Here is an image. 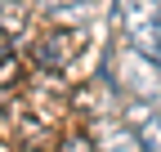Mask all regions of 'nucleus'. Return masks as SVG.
I'll return each mask as SVG.
<instances>
[{
    "label": "nucleus",
    "mask_w": 161,
    "mask_h": 152,
    "mask_svg": "<svg viewBox=\"0 0 161 152\" xmlns=\"http://www.w3.org/2000/svg\"><path fill=\"white\" fill-rule=\"evenodd\" d=\"M121 23H125L130 49L161 67V0H125L121 5Z\"/></svg>",
    "instance_id": "f257e3e1"
},
{
    "label": "nucleus",
    "mask_w": 161,
    "mask_h": 152,
    "mask_svg": "<svg viewBox=\"0 0 161 152\" xmlns=\"http://www.w3.org/2000/svg\"><path fill=\"white\" fill-rule=\"evenodd\" d=\"M80 45H85L80 31H49L45 41H40V49H36V63L49 67V72H63V67H72V58L80 54Z\"/></svg>",
    "instance_id": "f03ea898"
},
{
    "label": "nucleus",
    "mask_w": 161,
    "mask_h": 152,
    "mask_svg": "<svg viewBox=\"0 0 161 152\" xmlns=\"http://www.w3.org/2000/svg\"><path fill=\"white\" fill-rule=\"evenodd\" d=\"M72 5H90V0H40L45 14H63V9H72Z\"/></svg>",
    "instance_id": "7ed1b4c3"
},
{
    "label": "nucleus",
    "mask_w": 161,
    "mask_h": 152,
    "mask_svg": "<svg viewBox=\"0 0 161 152\" xmlns=\"http://www.w3.org/2000/svg\"><path fill=\"white\" fill-rule=\"evenodd\" d=\"M0 58H9V41H5V31H0Z\"/></svg>",
    "instance_id": "20e7f679"
}]
</instances>
